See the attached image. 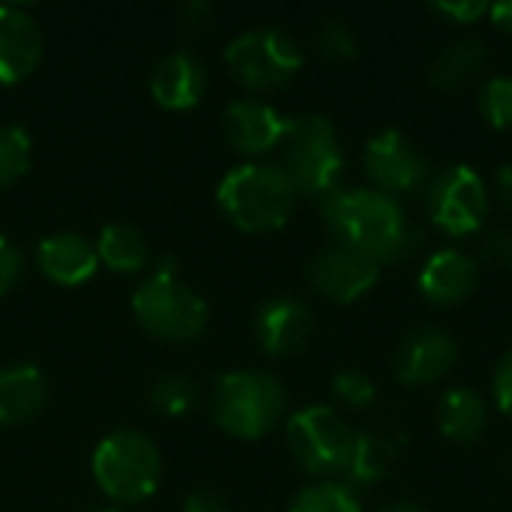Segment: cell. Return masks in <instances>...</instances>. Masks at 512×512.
<instances>
[{
	"label": "cell",
	"mask_w": 512,
	"mask_h": 512,
	"mask_svg": "<svg viewBox=\"0 0 512 512\" xmlns=\"http://www.w3.org/2000/svg\"><path fill=\"white\" fill-rule=\"evenodd\" d=\"M321 216L336 243L378 261L381 267L408 258L423 240L402 201L378 189L342 186L321 204Z\"/></svg>",
	"instance_id": "obj_1"
},
{
	"label": "cell",
	"mask_w": 512,
	"mask_h": 512,
	"mask_svg": "<svg viewBox=\"0 0 512 512\" xmlns=\"http://www.w3.org/2000/svg\"><path fill=\"white\" fill-rule=\"evenodd\" d=\"M297 195V186L276 162L237 165L222 177L216 189L219 210L228 216V222L249 234L282 228L294 213Z\"/></svg>",
	"instance_id": "obj_2"
},
{
	"label": "cell",
	"mask_w": 512,
	"mask_h": 512,
	"mask_svg": "<svg viewBox=\"0 0 512 512\" xmlns=\"http://www.w3.org/2000/svg\"><path fill=\"white\" fill-rule=\"evenodd\" d=\"M138 324L168 342H189L207 330V303L177 276L174 258H159L156 270L132 297Z\"/></svg>",
	"instance_id": "obj_3"
},
{
	"label": "cell",
	"mask_w": 512,
	"mask_h": 512,
	"mask_svg": "<svg viewBox=\"0 0 512 512\" xmlns=\"http://www.w3.org/2000/svg\"><path fill=\"white\" fill-rule=\"evenodd\" d=\"M282 381L261 369H237L216 381L213 420L234 438H264L285 417Z\"/></svg>",
	"instance_id": "obj_4"
},
{
	"label": "cell",
	"mask_w": 512,
	"mask_h": 512,
	"mask_svg": "<svg viewBox=\"0 0 512 512\" xmlns=\"http://www.w3.org/2000/svg\"><path fill=\"white\" fill-rule=\"evenodd\" d=\"M282 144H285L282 168L300 195L324 204L333 192L342 189L345 153L336 126L324 114L294 117V126Z\"/></svg>",
	"instance_id": "obj_5"
},
{
	"label": "cell",
	"mask_w": 512,
	"mask_h": 512,
	"mask_svg": "<svg viewBox=\"0 0 512 512\" xmlns=\"http://www.w3.org/2000/svg\"><path fill=\"white\" fill-rule=\"evenodd\" d=\"M93 477L111 501H144L156 492L162 477L159 447L141 432H111L93 453Z\"/></svg>",
	"instance_id": "obj_6"
},
{
	"label": "cell",
	"mask_w": 512,
	"mask_h": 512,
	"mask_svg": "<svg viewBox=\"0 0 512 512\" xmlns=\"http://www.w3.org/2000/svg\"><path fill=\"white\" fill-rule=\"evenodd\" d=\"M288 450L312 477H345L357 432L330 405H306L288 417Z\"/></svg>",
	"instance_id": "obj_7"
},
{
	"label": "cell",
	"mask_w": 512,
	"mask_h": 512,
	"mask_svg": "<svg viewBox=\"0 0 512 512\" xmlns=\"http://www.w3.org/2000/svg\"><path fill=\"white\" fill-rule=\"evenodd\" d=\"M225 63L246 87L273 90L288 84L300 72L303 51L294 36L279 27H252L231 39V45L225 48Z\"/></svg>",
	"instance_id": "obj_8"
},
{
	"label": "cell",
	"mask_w": 512,
	"mask_h": 512,
	"mask_svg": "<svg viewBox=\"0 0 512 512\" xmlns=\"http://www.w3.org/2000/svg\"><path fill=\"white\" fill-rule=\"evenodd\" d=\"M426 210L429 219L450 237H468L486 225L489 186L474 165H444L426 183Z\"/></svg>",
	"instance_id": "obj_9"
},
{
	"label": "cell",
	"mask_w": 512,
	"mask_h": 512,
	"mask_svg": "<svg viewBox=\"0 0 512 512\" xmlns=\"http://www.w3.org/2000/svg\"><path fill=\"white\" fill-rule=\"evenodd\" d=\"M366 174L372 180V189L384 195H408L420 189L429 177V162L417 150V144L402 129H381L366 141L363 153Z\"/></svg>",
	"instance_id": "obj_10"
},
{
	"label": "cell",
	"mask_w": 512,
	"mask_h": 512,
	"mask_svg": "<svg viewBox=\"0 0 512 512\" xmlns=\"http://www.w3.org/2000/svg\"><path fill=\"white\" fill-rule=\"evenodd\" d=\"M306 279L321 297L333 303H354L378 285L381 264L342 243H330L312 255Z\"/></svg>",
	"instance_id": "obj_11"
},
{
	"label": "cell",
	"mask_w": 512,
	"mask_h": 512,
	"mask_svg": "<svg viewBox=\"0 0 512 512\" xmlns=\"http://www.w3.org/2000/svg\"><path fill=\"white\" fill-rule=\"evenodd\" d=\"M459 348L456 339L444 327H417L411 330L396 354H393V372L405 387H423L441 381L456 366Z\"/></svg>",
	"instance_id": "obj_12"
},
{
	"label": "cell",
	"mask_w": 512,
	"mask_h": 512,
	"mask_svg": "<svg viewBox=\"0 0 512 512\" xmlns=\"http://www.w3.org/2000/svg\"><path fill=\"white\" fill-rule=\"evenodd\" d=\"M225 138L246 156H258L282 144L294 126V117L261 99H234L222 114Z\"/></svg>",
	"instance_id": "obj_13"
},
{
	"label": "cell",
	"mask_w": 512,
	"mask_h": 512,
	"mask_svg": "<svg viewBox=\"0 0 512 512\" xmlns=\"http://www.w3.org/2000/svg\"><path fill=\"white\" fill-rule=\"evenodd\" d=\"M255 336L258 345L273 357L300 354L315 336V315L297 297H270L255 312Z\"/></svg>",
	"instance_id": "obj_14"
},
{
	"label": "cell",
	"mask_w": 512,
	"mask_h": 512,
	"mask_svg": "<svg viewBox=\"0 0 512 512\" xmlns=\"http://www.w3.org/2000/svg\"><path fill=\"white\" fill-rule=\"evenodd\" d=\"M480 264L462 249H438L426 258L417 288L435 306H456L468 300L477 288Z\"/></svg>",
	"instance_id": "obj_15"
},
{
	"label": "cell",
	"mask_w": 512,
	"mask_h": 512,
	"mask_svg": "<svg viewBox=\"0 0 512 512\" xmlns=\"http://www.w3.org/2000/svg\"><path fill=\"white\" fill-rule=\"evenodd\" d=\"M42 57V30L24 6H0V84L27 78Z\"/></svg>",
	"instance_id": "obj_16"
},
{
	"label": "cell",
	"mask_w": 512,
	"mask_h": 512,
	"mask_svg": "<svg viewBox=\"0 0 512 512\" xmlns=\"http://www.w3.org/2000/svg\"><path fill=\"white\" fill-rule=\"evenodd\" d=\"M207 90V69L189 51H171L159 57L150 72V93L159 105L171 111H183L201 102Z\"/></svg>",
	"instance_id": "obj_17"
},
{
	"label": "cell",
	"mask_w": 512,
	"mask_h": 512,
	"mask_svg": "<svg viewBox=\"0 0 512 512\" xmlns=\"http://www.w3.org/2000/svg\"><path fill=\"white\" fill-rule=\"evenodd\" d=\"M36 261L51 282L81 285L96 273L99 255H96V246L90 240H84L81 234L60 231V234H51L39 243Z\"/></svg>",
	"instance_id": "obj_18"
},
{
	"label": "cell",
	"mask_w": 512,
	"mask_h": 512,
	"mask_svg": "<svg viewBox=\"0 0 512 512\" xmlns=\"http://www.w3.org/2000/svg\"><path fill=\"white\" fill-rule=\"evenodd\" d=\"M492 60V51L477 36H462L447 45H441L429 60V81L438 90H459L468 81H474Z\"/></svg>",
	"instance_id": "obj_19"
},
{
	"label": "cell",
	"mask_w": 512,
	"mask_h": 512,
	"mask_svg": "<svg viewBox=\"0 0 512 512\" xmlns=\"http://www.w3.org/2000/svg\"><path fill=\"white\" fill-rule=\"evenodd\" d=\"M48 399L45 378L36 366L12 363L0 369V423L18 426L33 420Z\"/></svg>",
	"instance_id": "obj_20"
},
{
	"label": "cell",
	"mask_w": 512,
	"mask_h": 512,
	"mask_svg": "<svg viewBox=\"0 0 512 512\" xmlns=\"http://www.w3.org/2000/svg\"><path fill=\"white\" fill-rule=\"evenodd\" d=\"M489 426V405L471 387H453L438 402V429L456 444H474Z\"/></svg>",
	"instance_id": "obj_21"
},
{
	"label": "cell",
	"mask_w": 512,
	"mask_h": 512,
	"mask_svg": "<svg viewBox=\"0 0 512 512\" xmlns=\"http://www.w3.org/2000/svg\"><path fill=\"white\" fill-rule=\"evenodd\" d=\"M96 255L102 264H108L117 273H138L150 261L144 234L126 222H111L102 228V234L96 240Z\"/></svg>",
	"instance_id": "obj_22"
},
{
	"label": "cell",
	"mask_w": 512,
	"mask_h": 512,
	"mask_svg": "<svg viewBox=\"0 0 512 512\" xmlns=\"http://www.w3.org/2000/svg\"><path fill=\"white\" fill-rule=\"evenodd\" d=\"M396 462V450L390 441L378 438V435H357L354 441V453H351V465L345 474V483H357V486H369L378 483L390 474Z\"/></svg>",
	"instance_id": "obj_23"
},
{
	"label": "cell",
	"mask_w": 512,
	"mask_h": 512,
	"mask_svg": "<svg viewBox=\"0 0 512 512\" xmlns=\"http://www.w3.org/2000/svg\"><path fill=\"white\" fill-rule=\"evenodd\" d=\"M288 512H363L357 492L339 480H318L300 489Z\"/></svg>",
	"instance_id": "obj_24"
},
{
	"label": "cell",
	"mask_w": 512,
	"mask_h": 512,
	"mask_svg": "<svg viewBox=\"0 0 512 512\" xmlns=\"http://www.w3.org/2000/svg\"><path fill=\"white\" fill-rule=\"evenodd\" d=\"M30 168V135L15 123H0V189L12 186Z\"/></svg>",
	"instance_id": "obj_25"
},
{
	"label": "cell",
	"mask_w": 512,
	"mask_h": 512,
	"mask_svg": "<svg viewBox=\"0 0 512 512\" xmlns=\"http://www.w3.org/2000/svg\"><path fill=\"white\" fill-rule=\"evenodd\" d=\"M480 114L492 129H512V78L492 75L483 81L477 96Z\"/></svg>",
	"instance_id": "obj_26"
},
{
	"label": "cell",
	"mask_w": 512,
	"mask_h": 512,
	"mask_svg": "<svg viewBox=\"0 0 512 512\" xmlns=\"http://www.w3.org/2000/svg\"><path fill=\"white\" fill-rule=\"evenodd\" d=\"M195 399H198L195 384L189 378H183V375H162L150 387V405L159 414H168V417L186 414L195 405Z\"/></svg>",
	"instance_id": "obj_27"
},
{
	"label": "cell",
	"mask_w": 512,
	"mask_h": 512,
	"mask_svg": "<svg viewBox=\"0 0 512 512\" xmlns=\"http://www.w3.org/2000/svg\"><path fill=\"white\" fill-rule=\"evenodd\" d=\"M315 45L327 60H351L360 48L354 27L342 18H324L315 30Z\"/></svg>",
	"instance_id": "obj_28"
},
{
	"label": "cell",
	"mask_w": 512,
	"mask_h": 512,
	"mask_svg": "<svg viewBox=\"0 0 512 512\" xmlns=\"http://www.w3.org/2000/svg\"><path fill=\"white\" fill-rule=\"evenodd\" d=\"M333 393H336V399L342 405L357 408V411L360 408H369L375 402V396H378L375 381L366 372H360V369H342V372H336L333 375Z\"/></svg>",
	"instance_id": "obj_29"
},
{
	"label": "cell",
	"mask_w": 512,
	"mask_h": 512,
	"mask_svg": "<svg viewBox=\"0 0 512 512\" xmlns=\"http://www.w3.org/2000/svg\"><path fill=\"white\" fill-rule=\"evenodd\" d=\"M480 255L498 270H512V228H492L480 240Z\"/></svg>",
	"instance_id": "obj_30"
},
{
	"label": "cell",
	"mask_w": 512,
	"mask_h": 512,
	"mask_svg": "<svg viewBox=\"0 0 512 512\" xmlns=\"http://www.w3.org/2000/svg\"><path fill=\"white\" fill-rule=\"evenodd\" d=\"M489 6L486 0H435L432 3V12H438L441 18H450L456 24H471L483 15H489Z\"/></svg>",
	"instance_id": "obj_31"
},
{
	"label": "cell",
	"mask_w": 512,
	"mask_h": 512,
	"mask_svg": "<svg viewBox=\"0 0 512 512\" xmlns=\"http://www.w3.org/2000/svg\"><path fill=\"white\" fill-rule=\"evenodd\" d=\"M21 270H24V261H21V252L0 234V294L12 291L21 279Z\"/></svg>",
	"instance_id": "obj_32"
},
{
	"label": "cell",
	"mask_w": 512,
	"mask_h": 512,
	"mask_svg": "<svg viewBox=\"0 0 512 512\" xmlns=\"http://www.w3.org/2000/svg\"><path fill=\"white\" fill-rule=\"evenodd\" d=\"M492 390H495V402H498V408L512 417V351H507L501 360H498V366H495V372H492Z\"/></svg>",
	"instance_id": "obj_33"
},
{
	"label": "cell",
	"mask_w": 512,
	"mask_h": 512,
	"mask_svg": "<svg viewBox=\"0 0 512 512\" xmlns=\"http://www.w3.org/2000/svg\"><path fill=\"white\" fill-rule=\"evenodd\" d=\"M213 18H216V6H213L210 0H189V3H183V9H180V24H183V30H189V33L207 30Z\"/></svg>",
	"instance_id": "obj_34"
},
{
	"label": "cell",
	"mask_w": 512,
	"mask_h": 512,
	"mask_svg": "<svg viewBox=\"0 0 512 512\" xmlns=\"http://www.w3.org/2000/svg\"><path fill=\"white\" fill-rule=\"evenodd\" d=\"M183 512H231V510H228V504H225L216 492L201 489V492H192V495L183 501Z\"/></svg>",
	"instance_id": "obj_35"
},
{
	"label": "cell",
	"mask_w": 512,
	"mask_h": 512,
	"mask_svg": "<svg viewBox=\"0 0 512 512\" xmlns=\"http://www.w3.org/2000/svg\"><path fill=\"white\" fill-rule=\"evenodd\" d=\"M489 15H492L495 27H498L501 33L512 36V0H501V3H492V6H489Z\"/></svg>",
	"instance_id": "obj_36"
},
{
	"label": "cell",
	"mask_w": 512,
	"mask_h": 512,
	"mask_svg": "<svg viewBox=\"0 0 512 512\" xmlns=\"http://www.w3.org/2000/svg\"><path fill=\"white\" fill-rule=\"evenodd\" d=\"M495 189H498L501 201L512 210V159L498 168V174H495Z\"/></svg>",
	"instance_id": "obj_37"
},
{
	"label": "cell",
	"mask_w": 512,
	"mask_h": 512,
	"mask_svg": "<svg viewBox=\"0 0 512 512\" xmlns=\"http://www.w3.org/2000/svg\"><path fill=\"white\" fill-rule=\"evenodd\" d=\"M378 512H429V510H423V507H417V504L402 501V504H390V507H384V510H378Z\"/></svg>",
	"instance_id": "obj_38"
},
{
	"label": "cell",
	"mask_w": 512,
	"mask_h": 512,
	"mask_svg": "<svg viewBox=\"0 0 512 512\" xmlns=\"http://www.w3.org/2000/svg\"><path fill=\"white\" fill-rule=\"evenodd\" d=\"M84 512H117V507H90V510Z\"/></svg>",
	"instance_id": "obj_39"
}]
</instances>
